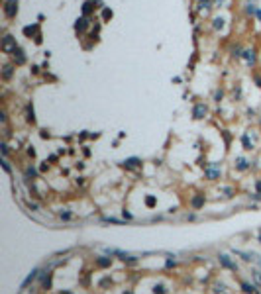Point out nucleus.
<instances>
[{
    "mask_svg": "<svg viewBox=\"0 0 261 294\" xmlns=\"http://www.w3.org/2000/svg\"><path fill=\"white\" fill-rule=\"evenodd\" d=\"M126 294H132V292H126Z\"/></svg>",
    "mask_w": 261,
    "mask_h": 294,
    "instance_id": "21",
    "label": "nucleus"
},
{
    "mask_svg": "<svg viewBox=\"0 0 261 294\" xmlns=\"http://www.w3.org/2000/svg\"><path fill=\"white\" fill-rule=\"evenodd\" d=\"M206 175H208L210 178H216V177H218V171H208V173H206Z\"/></svg>",
    "mask_w": 261,
    "mask_h": 294,
    "instance_id": "18",
    "label": "nucleus"
},
{
    "mask_svg": "<svg viewBox=\"0 0 261 294\" xmlns=\"http://www.w3.org/2000/svg\"><path fill=\"white\" fill-rule=\"evenodd\" d=\"M220 263H222V265L226 267V269H230V271H236V269H237V267H236V263H234L228 255H220Z\"/></svg>",
    "mask_w": 261,
    "mask_h": 294,
    "instance_id": "2",
    "label": "nucleus"
},
{
    "mask_svg": "<svg viewBox=\"0 0 261 294\" xmlns=\"http://www.w3.org/2000/svg\"><path fill=\"white\" fill-rule=\"evenodd\" d=\"M12 47L16 49V43H14V39L10 38V35H6V38H4V41H2V49H4V51H10Z\"/></svg>",
    "mask_w": 261,
    "mask_h": 294,
    "instance_id": "3",
    "label": "nucleus"
},
{
    "mask_svg": "<svg viewBox=\"0 0 261 294\" xmlns=\"http://www.w3.org/2000/svg\"><path fill=\"white\" fill-rule=\"evenodd\" d=\"M251 273H253V279L257 280V284L261 286V273H259V271H251Z\"/></svg>",
    "mask_w": 261,
    "mask_h": 294,
    "instance_id": "11",
    "label": "nucleus"
},
{
    "mask_svg": "<svg viewBox=\"0 0 261 294\" xmlns=\"http://www.w3.org/2000/svg\"><path fill=\"white\" fill-rule=\"evenodd\" d=\"M96 263H98L100 267H110V259H106V257H98V261Z\"/></svg>",
    "mask_w": 261,
    "mask_h": 294,
    "instance_id": "8",
    "label": "nucleus"
},
{
    "mask_svg": "<svg viewBox=\"0 0 261 294\" xmlns=\"http://www.w3.org/2000/svg\"><path fill=\"white\" fill-rule=\"evenodd\" d=\"M61 294H71V292H61Z\"/></svg>",
    "mask_w": 261,
    "mask_h": 294,
    "instance_id": "20",
    "label": "nucleus"
},
{
    "mask_svg": "<svg viewBox=\"0 0 261 294\" xmlns=\"http://www.w3.org/2000/svg\"><path fill=\"white\" fill-rule=\"evenodd\" d=\"M86 26V20H79V22H77V29H83Z\"/></svg>",
    "mask_w": 261,
    "mask_h": 294,
    "instance_id": "15",
    "label": "nucleus"
},
{
    "mask_svg": "<svg viewBox=\"0 0 261 294\" xmlns=\"http://www.w3.org/2000/svg\"><path fill=\"white\" fill-rule=\"evenodd\" d=\"M246 59L247 61H253V51H246Z\"/></svg>",
    "mask_w": 261,
    "mask_h": 294,
    "instance_id": "19",
    "label": "nucleus"
},
{
    "mask_svg": "<svg viewBox=\"0 0 261 294\" xmlns=\"http://www.w3.org/2000/svg\"><path fill=\"white\" fill-rule=\"evenodd\" d=\"M214 26H216V28H222V26H224V20L222 18H216V20H214Z\"/></svg>",
    "mask_w": 261,
    "mask_h": 294,
    "instance_id": "14",
    "label": "nucleus"
},
{
    "mask_svg": "<svg viewBox=\"0 0 261 294\" xmlns=\"http://www.w3.org/2000/svg\"><path fill=\"white\" fill-rule=\"evenodd\" d=\"M145 204L147 206H155V198H153V196H147V198H145Z\"/></svg>",
    "mask_w": 261,
    "mask_h": 294,
    "instance_id": "13",
    "label": "nucleus"
},
{
    "mask_svg": "<svg viewBox=\"0 0 261 294\" xmlns=\"http://www.w3.org/2000/svg\"><path fill=\"white\" fill-rule=\"evenodd\" d=\"M4 12H6V16H16V12H18V2L16 0H8L6 2V8H4Z\"/></svg>",
    "mask_w": 261,
    "mask_h": 294,
    "instance_id": "1",
    "label": "nucleus"
},
{
    "mask_svg": "<svg viewBox=\"0 0 261 294\" xmlns=\"http://www.w3.org/2000/svg\"><path fill=\"white\" fill-rule=\"evenodd\" d=\"M246 167H247V161H246V159H240V161H237V169H242V171H243Z\"/></svg>",
    "mask_w": 261,
    "mask_h": 294,
    "instance_id": "12",
    "label": "nucleus"
},
{
    "mask_svg": "<svg viewBox=\"0 0 261 294\" xmlns=\"http://www.w3.org/2000/svg\"><path fill=\"white\" fill-rule=\"evenodd\" d=\"M124 165H126V167H136V165H139V159L132 157V159H128V161H124Z\"/></svg>",
    "mask_w": 261,
    "mask_h": 294,
    "instance_id": "6",
    "label": "nucleus"
},
{
    "mask_svg": "<svg viewBox=\"0 0 261 294\" xmlns=\"http://www.w3.org/2000/svg\"><path fill=\"white\" fill-rule=\"evenodd\" d=\"M204 114H206V108H204L202 104H198V106L195 108V118H202Z\"/></svg>",
    "mask_w": 261,
    "mask_h": 294,
    "instance_id": "5",
    "label": "nucleus"
},
{
    "mask_svg": "<svg viewBox=\"0 0 261 294\" xmlns=\"http://www.w3.org/2000/svg\"><path fill=\"white\" fill-rule=\"evenodd\" d=\"M243 145H246V149H251V145H249V139H247V136H243Z\"/></svg>",
    "mask_w": 261,
    "mask_h": 294,
    "instance_id": "17",
    "label": "nucleus"
},
{
    "mask_svg": "<svg viewBox=\"0 0 261 294\" xmlns=\"http://www.w3.org/2000/svg\"><path fill=\"white\" fill-rule=\"evenodd\" d=\"M38 273H39V271H38V269H33V271H32V273H29V275H28V279H26V280H24V282H22V288H26V286H28V284H29V282H32V280H33V279H35V276H38Z\"/></svg>",
    "mask_w": 261,
    "mask_h": 294,
    "instance_id": "4",
    "label": "nucleus"
},
{
    "mask_svg": "<svg viewBox=\"0 0 261 294\" xmlns=\"http://www.w3.org/2000/svg\"><path fill=\"white\" fill-rule=\"evenodd\" d=\"M153 292H155V294H165V286H163V284H155V286H153Z\"/></svg>",
    "mask_w": 261,
    "mask_h": 294,
    "instance_id": "9",
    "label": "nucleus"
},
{
    "mask_svg": "<svg viewBox=\"0 0 261 294\" xmlns=\"http://www.w3.org/2000/svg\"><path fill=\"white\" fill-rule=\"evenodd\" d=\"M202 204H204V198H202V196H196L195 200H192V208H200Z\"/></svg>",
    "mask_w": 261,
    "mask_h": 294,
    "instance_id": "7",
    "label": "nucleus"
},
{
    "mask_svg": "<svg viewBox=\"0 0 261 294\" xmlns=\"http://www.w3.org/2000/svg\"><path fill=\"white\" fill-rule=\"evenodd\" d=\"M259 241H261V237H259Z\"/></svg>",
    "mask_w": 261,
    "mask_h": 294,
    "instance_id": "22",
    "label": "nucleus"
},
{
    "mask_svg": "<svg viewBox=\"0 0 261 294\" xmlns=\"http://www.w3.org/2000/svg\"><path fill=\"white\" fill-rule=\"evenodd\" d=\"M10 75H12V67H4V79H8Z\"/></svg>",
    "mask_w": 261,
    "mask_h": 294,
    "instance_id": "16",
    "label": "nucleus"
},
{
    "mask_svg": "<svg viewBox=\"0 0 261 294\" xmlns=\"http://www.w3.org/2000/svg\"><path fill=\"white\" fill-rule=\"evenodd\" d=\"M243 290H246V292H255V286L249 284V282H243Z\"/></svg>",
    "mask_w": 261,
    "mask_h": 294,
    "instance_id": "10",
    "label": "nucleus"
}]
</instances>
